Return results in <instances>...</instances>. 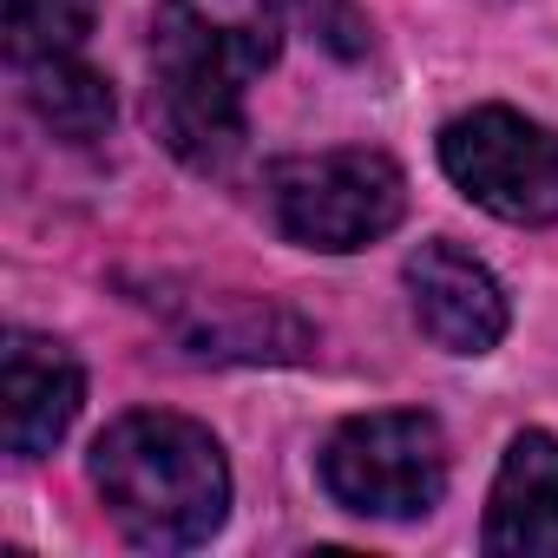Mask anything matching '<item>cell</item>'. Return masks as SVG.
<instances>
[{"mask_svg":"<svg viewBox=\"0 0 558 558\" xmlns=\"http://www.w3.org/2000/svg\"><path fill=\"white\" fill-rule=\"evenodd\" d=\"M283 53L276 0H165L151 21V125L191 171L243 151V93Z\"/></svg>","mask_w":558,"mask_h":558,"instance_id":"1","label":"cell"},{"mask_svg":"<svg viewBox=\"0 0 558 558\" xmlns=\"http://www.w3.org/2000/svg\"><path fill=\"white\" fill-rule=\"evenodd\" d=\"M93 486L112 525L145 551H191L230 512V460L217 434L171 408L119 414L93 440Z\"/></svg>","mask_w":558,"mask_h":558,"instance_id":"2","label":"cell"},{"mask_svg":"<svg viewBox=\"0 0 558 558\" xmlns=\"http://www.w3.org/2000/svg\"><path fill=\"white\" fill-rule=\"evenodd\" d=\"M269 217L303 250L349 256L381 243L408 217V178L388 151H368V145L303 151L269 165Z\"/></svg>","mask_w":558,"mask_h":558,"instance_id":"3","label":"cell"},{"mask_svg":"<svg viewBox=\"0 0 558 558\" xmlns=\"http://www.w3.org/2000/svg\"><path fill=\"white\" fill-rule=\"evenodd\" d=\"M447 434L421 408L355 414L323 447V486L355 519H427L447 493Z\"/></svg>","mask_w":558,"mask_h":558,"instance_id":"4","label":"cell"},{"mask_svg":"<svg viewBox=\"0 0 558 558\" xmlns=\"http://www.w3.org/2000/svg\"><path fill=\"white\" fill-rule=\"evenodd\" d=\"M440 171L499 223H558V132L512 106H473L447 119Z\"/></svg>","mask_w":558,"mask_h":558,"instance_id":"5","label":"cell"},{"mask_svg":"<svg viewBox=\"0 0 558 558\" xmlns=\"http://www.w3.org/2000/svg\"><path fill=\"white\" fill-rule=\"evenodd\" d=\"M401 283H408V310L434 349H447V355H493L499 349V336L512 323L506 290L473 250L434 236L401 263Z\"/></svg>","mask_w":558,"mask_h":558,"instance_id":"6","label":"cell"},{"mask_svg":"<svg viewBox=\"0 0 558 558\" xmlns=\"http://www.w3.org/2000/svg\"><path fill=\"white\" fill-rule=\"evenodd\" d=\"M86 401V375L73 362L66 342L14 329L0 349V440L14 460H40L66 440V427L80 421Z\"/></svg>","mask_w":558,"mask_h":558,"instance_id":"7","label":"cell"},{"mask_svg":"<svg viewBox=\"0 0 558 558\" xmlns=\"http://www.w3.org/2000/svg\"><path fill=\"white\" fill-rule=\"evenodd\" d=\"M480 545L493 558H558V434L545 427L512 434L493 473Z\"/></svg>","mask_w":558,"mask_h":558,"instance_id":"8","label":"cell"},{"mask_svg":"<svg viewBox=\"0 0 558 558\" xmlns=\"http://www.w3.org/2000/svg\"><path fill=\"white\" fill-rule=\"evenodd\" d=\"M14 73H21V99H27V112H34L53 138H66V145H93V138H106V125H112V86H106L80 53L27 60V66H14Z\"/></svg>","mask_w":558,"mask_h":558,"instance_id":"9","label":"cell"},{"mask_svg":"<svg viewBox=\"0 0 558 558\" xmlns=\"http://www.w3.org/2000/svg\"><path fill=\"white\" fill-rule=\"evenodd\" d=\"M99 0H8V60H53V53H80L93 34Z\"/></svg>","mask_w":558,"mask_h":558,"instance_id":"10","label":"cell"}]
</instances>
